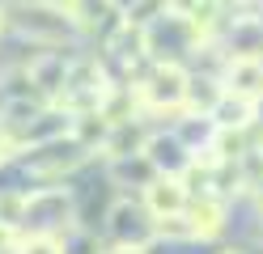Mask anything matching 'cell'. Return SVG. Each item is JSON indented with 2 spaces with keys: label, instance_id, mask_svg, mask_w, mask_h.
Here are the masks:
<instances>
[{
  "label": "cell",
  "instance_id": "3957f363",
  "mask_svg": "<svg viewBox=\"0 0 263 254\" xmlns=\"http://www.w3.org/2000/svg\"><path fill=\"white\" fill-rule=\"evenodd\" d=\"M144 195H149V212L153 216H178L187 208V186L178 178H153Z\"/></svg>",
  "mask_w": 263,
  "mask_h": 254
},
{
  "label": "cell",
  "instance_id": "8992f818",
  "mask_svg": "<svg viewBox=\"0 0 263 254\" xmlns=\"http://www.w3.org/2000/svg\"><path fill=\"white\" fill-rule=\"evenodd\" d=\"M26 203H30L26 195H0V225L13 229V225L26 216Z\"/></svg>",
  "mask_w": 263,
  "mask_h": 254
},
{
  "label": "cell",
  "instance_id": "5b68a950",
  "mask_svg": "<svg viewBox=\"0 0 263 254\" xmlns=\"http://www.w3.org/2000/svg\"><path fill=\"white\" fill-rule=\"evenodd\" d=\"M64 5H68V17H72L77 26H85V30H98V26H106L110 17L119 13V9L110 5V0H64Z\"/></svg>",
  "mask_w": 263,
  "mask_h": 254
},
{
  "label": "cell",
  "instance_id": "7a4b0ae2",
  "mask_svg": "<svg viewBox=\"0 0 263 254\" xmlns=\"http://www.w3.org/2000/svg\"><path fill=\"white\" fill-rule=\"evenodd\" d=\"M225 93H238V97H263V60L259 55H234L225 68Z\"/></svg>",
  "mask_w": 263,
  "mask_h": 254
},
{
  "label": "cell",
  "instance_id": "52a82bcc",
  "mask_svg": "<svg viewBox=\"0 0 263 254\" xmlns=\"http://www.w3.org/2000/svg\"><path fill=\"white\" fill-rule=\"evenodd\" d=\"M26 254H60V250H55V242H47V237H34V242L26 246Z\"/></svg>",
  "mask_w": 263,
  "mask_h": 254
},
{
  "label": "cell",
  "instance_id": "9c48e42d",
  "mask_svg": "<svg viewBox=\"0 0 263 254\" xmlns=\"http://www.w3.org/2000/svg\"><path fill=\"white\" fill-rule=\"evenodd\" d=\"M115 254H140V250H115Z\"/></svg>",
  "mask_w": 263,
  "mask_h": 254
},
{
  "label": "cell",
  "instance_id": "ba28073f",
  "mask_svg": "<svg viewBox=\"0 0 263 254\" xmlns=\"http://www.w3.org/2000/svg\"><path fill=\"white\" fill-rule=\"evenodd\" d=\"M110 5L119 9V13H132V5H140V0H110Z\"/></svg>",
  "mask_w": 263,
  "mask_h": 254
},
{
  "label": "cell",
  "instance_id": "30bf717a",
  "mask_svg": "<svg viewBox=\"0 0 263 254\" xmlns=\"http://www.w3.org/2000/svg\"><path fill=\"white\" fill-rule=\"evenodd\" d=\"M0 30H5V13H0Z\"/></svg>",
  "mask_w": 263,
  "mask_h": 254
},
{
  "label": "cell",
  "instance_id": "6da1fadb",
  "mask_svg": "<svg viewBox=\"0 0 263 254\" xmlns=\"http://www.w3.org/2000/svg\"><path fill=\"white\" fill-rule=\"evenodd\" d=\"M140 102H149L153 110H166V106H183L187 102V72L178 64H161L149 72V81L140 85Z\"/></svg>",
  "mask_w": 263,
  "mask_h": 254
},
{
  "label": "cell",
  "instance_id": "277c9868",
  "mask_svg": "<svg viewBox=\"0 0 263 254\" xmlns=\"http://www.w3.org/2000/svg\"><path fill=\"white\" fill-rule=\"evenodd\" d=\"M212 114H217V127H246V123H251V114H255V102L221 89V97H217V106H212Z\"/></svg>",
  "mask_w": 263,
  "mask_h": 254
}]
</instances>
